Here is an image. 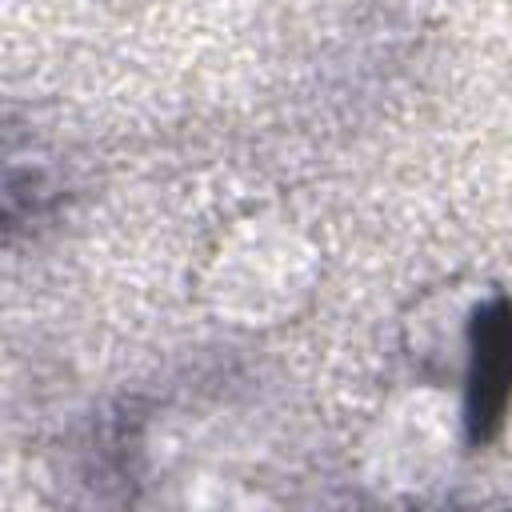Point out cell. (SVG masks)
Returning a JSON list of instances; mask_svg holds the SVG:
<instances>
[{
	"mask_svg": "<svg viewBox=\"0 0 512 512\" xmlns=\"http://www.w3.org/2000/svg\"><path fill=\"white\" fill-rule=\"evenodd\" d=\"M468 396H464V420L468 440L488 444L500 436L508 404H512V300L492 296L476 308L468 328Z\"/></svg>",
	"mask_w": 512,
	"mask_h": 512,
	"instance_id": "obj_1",
	"label": "cell"
}]
</instances>
